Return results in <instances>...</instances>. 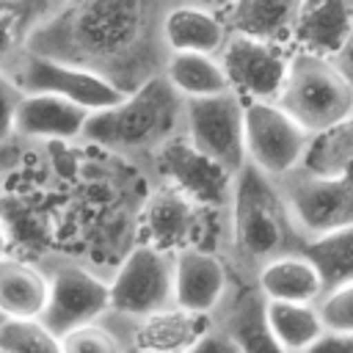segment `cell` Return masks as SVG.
Instances as JSON below:
<instances>
[{"label": "cell", "instance_id": "1", "mask_svg": "<svg viewBox=\"0 0 353 353\" xmlns=\"http://www.w3.org/2000/svg\"><path fill=\"white\" fill-rule=\"evenodd\" d=\"M163 0H69L50 3L25 41V52L80 69L121 97L163 74Z\"/></svg>", "mask_w": 353, "mask_h": 353}, {"label": "cell", "instance_id": "2", "mask_svg": "<svg viewBox=\"0 0 353 353\" xmlns=\"http://www.w3.org/2000/svg\"><path fill=\"white\" fill-rule=\"evenodd\" d=\"M229 265L234 279L254 276L273 259L295 254L301 243L273 182L248 163L234 174L229 193Z\"/></svg>", "mask_w": 353, "mask_h": 353}, {"label": "cell", "instance_id": "3", "mask_svg": "<svg viewBox=\"0 0 353 353\" xmlns=\"http://www.w3.org/2000/svg\"><path fill=\"white\" fill-rule=\"evenodd\" d=\"M185 99L160 77L124 97L119 105L88 113L80 141L97 143L124 157H152L176 135H182Z\"/></svg>", "mask_w": 353, "mask_h": 353}, {"label": "cell", "instance_id": "4", "mask_svg": "<svg viewBox=\"0 0 353 353\" xmlns=\"http://www.w3.org/2000/svg\"><path fill=\"white\" fill-rule=\"evenodd\" d=\"M273 105L306 135H314L350 119L353 80L325 58L290 52L287 72Z\"/></svg>", "mask_w": 353, "mask_h": 353}, {"label": "cell", "instance_id": "5", "mask_svg": "<svg viewBox=\"0 0 353 353\" xmlns=\"http://www.w3.org/2000/svg\"><path fill=\"white\" fill-rule=\"evenodd\" d=\"M292 229L301 240L323 237L339 229L353 226V182L342 179H317L303 171H290L279 179H270Z\"/></svg>", "mask_w": 353, "mask_h": 353}, {"label": "cell", "instance_id": "6", "mask_svg": "<svg viewBox=\"0 0 353 353\" xmlns=\"http://www.w3.org/2000/svg\"><path fill=\"white\" fill-rule=\"evenodd\" d=\"M47 279V301L36 317L52 336L99 323L108 314V281L74 262H52L41 268Z\"/></svg>", "mask_w": 353, "mask_h": 353}, {"label": "cell", "instance_id": "7", "mask_svg": "<svg viewBox=\"0 0 353 353\" xmlns=\"http://www.w3.org/2000/svg\"><path fill=\"white\" fill-rule=\"evenodd\" d=\"M182 138L218 163L223 171L237 174L245 165L243 154V99L232 91L204 99H185Z\"/></svg>", "mask_w": 353, "mask_h": 353}, {"label": "cell", "instance_id": "8", "mask_svg": "<svg viewBox=\"0 0 353 353\" xmlns=\"http://www.w3.org/2000/svg\"><path fill=\"white\" fill-rule=\"evenodd\" d=\"M174 306V256L135 245L108 281V314L143 317Z\"/></svg>", "mask_w": 353, "mask_h": 353}, {"label": "cell", "instance_id": "9", "mask_svg": "<svg viewBox=\"0 0 353 353\" xmlns=\"http://www.w3.org/2000/svg\"><path fill=\"white\" fill-rule=\"evenodd\" d=\"M306 141L309 135L273 102H243V154L268 179L295 171Z\"/></svg>", "mask_w": 353, "mask_h": 353}, {"label": "cell", "instance_id": "10", "mask_svg": "<svg viewBox=\"0 0 353 353\" xmlns=\"http://www.w3.org/2000/svg\"><path fill=\"white\" fill-rule=\"evenodd\" d=\"M99 323L119 339L124 353H188L212 328V317L190 314L176 306L143 317L105 314Z\"/></svg>", "mask_w": 353, "mask_h": 353}, {"label": "cell", "instance_id": "11", "mask_svg": "<svg viewBox=\"0 0 353 353\" xmlns=\"http://www.w3.org/2000/svg\"><path fill=\"white\" fill-rule=\"evenodd\" d=\"M8 74L14 77V83L25 97H58L88 113L113 108L124 99L116 88L97 80L94 74H85L80 69H72L30 52H22Z\"/></svg>", "mask_w": 353, "mask_h": 353}, {"label": "cell", "instance_id": "12", "mask_svg": "<svg viewBox=\"0 0 353 353\" xmlns=\"http://www.w3.org/2000/svg\"><path fill=\"white\" fill-rule=\"evenodd\" d=\"M154 168L160 182L174 188L199 210H226L234 174L223 171L218 163L196 152L182 135L171 138L157 154Z\"/></svg>", "mask_w": 353, "mask_h": 353}, {"label": "cell", "instance_id": "13", "mask_svg": "<svg viewBox=\"0 0 353 353\" xmlns=\"http://www.w3.org/2000/svg\"><path fill=\"white\" fill-rule=\"evenodd\" d=\"M287 58L290 50L284 47L229 36L218 55V66L229 83V91L243 102H273L287 72Z\"/></svg>", "mask_w": 353, "mask_h": 353}, {"label": "cell", "instance_id": "14", "mask_svg": "<svg viewBox=\"0 0 353 353\" xmlns=\"http://www.w3.org/2000/svg\"><path fill=\"white\" fill-rule=\"evenodd\" d=\"M353 44V3L347 0H298L290 52L336 61Z\"/></svg>", "mask_w": 353, "mask_h": 353}, {"label": "cell", "instance_id": "15", "mask_svg": "<svg viewBox=\"0 0 353 353\" xmlns=\"http://www.w3.org/2000/svg\"><path fill=\"white\" fill-rule=\"evenodd\" d=\"M226 262L199 245L174 254V306L190 314L212 317L229 290Z\"/></svg>", "mask_w": 353, "mask_h": 353}, {"label": "cell", "instance_id": "16", "mask_svg": "<svg viewBox=\"0 0 353 353\" xmlns=\"http://www.w3.org/2000/svg\"><path fill=\"white\" fill-rule=\"evenodd\" d=\"M265 306L268 301L254 287V281L232 279L221 306L212 314V325L223 331L240 353H281L268 328Z\"/></svg>", "mask_w": 353, "mask_h": 353}, {"label": "cell", "instance_id": "17", "mask_svg": "<svg viewBox=\"0 0 353 353\" xmlns=\"http://www.w3.org/2000/svg\"><path fill=\"white\" fill-rule=\"evenodd\" d=\"M199 212L201 210L193 207L185 196H179L174 188L160 182L143 204V212L138 221V232H141L138 245H149L168 256L190 248Z\"/></svg>", "mask_w": 353, "mask_h": 353}, {"label": "cell", "instance_id": "18", "mask_svg": "<svg viewBox=\"0 0 353 353\" xmlns=\"http://www.w3.org/2000/svg\"><path fill=\"white\" fill-rule=\"evenodd\" d=\"M229 33L221 22L218 6L207 3H168L163 14V41L168 52H196L218 58Z\"/></svg>", "mask_w": 353, "mask_h": 353}, {"label": "cell", "instance_id": "19", "mask_svg": "<svg viewBox=\"0 0 353 353\" xmlns=\"http://www.w3.org/2000/svg\"><path fill=\"white\" fill-rule=\"evenodd\" d=\"M295 11L298 0H240L218 6L229 36H243L284 50H290Z\"/></svg>", "mask_w": 353, "mask_h": 353}, {"label": "cell", "instance_id": "20", "mask_svg": "<svg viewBox=\"0 0 353 353\" xmlns=\"http://www.w3.org/2000/svg\"><path fill=\"white\" fill-rule=\"evenodd\" d=\"M88 110L58 97H22L17 110V141H77Z\"/></svg>", "mask_w": 353, "mask_h": 353}, {"label": "cell", "instance_id": "21", "mask_svg": "<svg viewBox=\"0 0 353 353\" xmlns=\"http://www.w3.org/2000/svg\"><path fill=\"white\" fill-rule=\"evenodd\" d=\"M295 254L312 265L320 281V295L353 284V226L301 240L295 245Z\"/></svg>", "mask_w": 353, "mask_h": 353}, {"label": "cell", "instance_id": "22", "mask_svg": "<svg viewBox=\"0 0 353 353\" xmlns=\"http://www.w3.org/2000/svg\"><path fill=\"white\" fill-rule=\"evenodd\" d=\"M254 287L268 303H303L312 306L320 298V281L306 259L298 254H284L268 262L256 276Z\"/></svg>", "mask_w": 353, "mask_h": 353}, {"label": "cell", "instance_id": "23", "mask_svg": "<svg viewBox=\"0 0 353 353\" xmlns=\"http://www.w3.org/2000/svg\"><path fill=\"white\" fill-rule=\"evenodd\" d=\"M47 301L41 268L3 256L0 259V314L6 320H36Z\"/></svg>", "mask_w": 353, "mask_h": 353}, {"label": "cell", "instance_id": "24", "mask_svg": "<svg viewBox=\"0 0 353 353\" xmlns=\"http://www.w3.org/2000/svg\"><path fill=\"white\" fill-rule=\"evenodd\" d=\"M350 160H353V119L309 135L298 171L317 179H342L350 176Z\"/></svg>", "mask_w": 353, "mask_h": 353}, {"label": "cell", "instance_id": "25", "mask_svg": "<svg viewBox=\"0 0 353 353\" xmlns=\"http://www.w3.org/2000/svg\"><path fill=\"white\" fill-rule=\"evenodd\" d=\"M163 80L182 99H204L229 91L218 58H207L196 52H171L163 66Z\"/></svg>", "mask_w": 353, "mask_h": 353}, {"label": "cell", "instance_id": "26", "mask_svg": "<svg viewBox=\"0 0 353 353\" xmlns=\"http://www.w3.org/2000/svg\"><path fill=\"white\" fill-rule=\"evenodd\" d=\"M50 3L52 0H0V72H11V66L19 61L28 33Z\"/></svg>", "mask_w": 353, "mask_h": 353}, {"label": "cell", "instance_id": "27", "mask_svg": "<svg viewBox=\"0 0 353 353\" xmlns=\"http://www.w3.org/2000/svg\"><path fill=\"white\" fill-rule=\"evenodd\" d=\"M268 328L281 347V353H301L309 342H314L323 328L317 323L314 306L303 303H268L265 306Z\"/></svg>", "mask_w": 353, "mask_h": 353}, {"label": "cell", "instance_id": "28", "mask_svg": "<svg viewBox=\"0 0 353 353\" xmlns=\"http://www.w3.org/2000/svg\"><path fill=\"white\" fill-rule=\"evenodd\" d=\"M0 353H61V339L39 320H3Z\"/></svg>", "mask_w": 353, "mask_h": 353}, {"label": "cell", "instance_id": "29", "mask_svg": "<svg viewBox=\"0 0 353 353\" xmlns=\"http://www.w3.org/2000/svg\"><path fill=\"white\" fill-rule=\"evenodd\" d=\"M314 314L323 331L328 334H353V284L320 295L314 303Z\"/></svg>", "mask_w": 353, "mask_h": 353}, {"label": "cell", "instance_id": "30", "mask_svg": "<svg viewBox=\"0 0 353 353\" xmlns=\"http://www.w3.org/2000/svg\"><path fill=\"white\" fill-rule=\"evenodd\" d=\"M61 353H124V350L102 323H91L61 336Z\"/></svg>", "mask_w": 353, "mask_h": 353}, {"label": "cell", "instance_id": "31", "mask_svg": "<svg viewBox=\"0 0 353 353\" xmlns=\"http://www.w3.org/2000/svg\"><path fill=\"white\" fill-rule=\"evenodd\" d=\"M22 91L14 83L8 72H0V143L14 141V127H17V110L22 105Z\"/></svg>", "mask_w": 353, "mask_h": 353}, {"label": "cell", "instance_id": "32", "mask_svg": "<svg viewBox=\"0 0 353 353\" xmlns=\"http://www.w3.org/2000/svg\"><path fill=\"white\" fill-rule=\"evenodd\" d=\"M301 353H353V334H328V331H323Z\"/></svg>", "mask_w": 353, "mask_h": 353}, {"label": "cell", "instance_id": "33", "mask_svg": "<svg viewBox=\"0 0 353 353\" xmlns=\"http://www.w3.org/2000/svg\"><path fill=\"white\" fill-rule=\"evenodd\" d=\"M188 353H240V350L234 347V342H232L223 331H218V328L212 325Z\"/></svg>", "mask_w": 353, "mask_h": 353}, {"label": "cell", "instance_id": "34", "mask_svg": "<svg viewBox=\"0 0 353 353\" xmlns=\"http://www.w3.org/2000/svg\"><path fill=\"white\" fill-rule=\"evenodd\" d=\"M22 163V141H6L0 143V188L3 182L17 171V165Z\"/></svg>", "mask_w": 353, "mask_h": 353}, {"label": "cell", "instance_id": "35", "mask_svg": "<svg viewBox=\"0 0 353 353\" xmlns=\"http://www.w3.org/2000/svg\"><path fill=\"white\" fill-rule=\"evenodd\" d=\"M6 243H8V237H6V223H3V215H0V259L6 256Z\"/></svg>", "mask_w": 353, "mask_h": 353}, {"label": "cell", "instance_id": "36", "mask_svg": "<svg viewBox=\"0 0 353 353\" xmlns=\"http://www.w3.org/2000/svg\"><path fill=\"white\" fill-rule=\"evenodd\" d=\"M3 320H6V317H3V314H0V325H3Z\"/></svg>", "mask_w": 353, "mask_h": 353}]
</instances>
